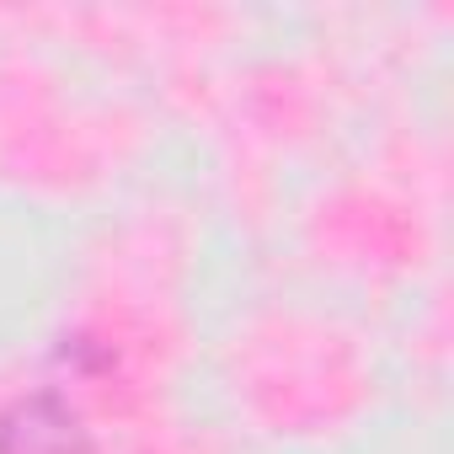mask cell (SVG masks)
<instances>
[{
    "instance_id": "1",
    "label": "cell",
    "mask_w": 454,
    "mask_h": 454,
    "mask_svg": "<svg viewBox=\"0 0 454 454\" xmlns=\"http://www.w3.org/2000/svg\"><path fill=\"white\" fill-rule=\"evenodd\" d=\"M0 454H86V433L54 395L17 401L0 417Z\"/></svg>"
}]
</instances>
